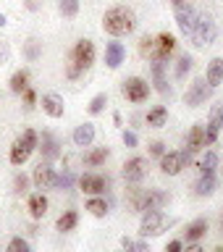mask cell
Returning a JSON list of instances; mask_svg holds the SVG:
<instances>
[{"label": "cell", "mask_w": 223, "mask_h": 252, "mask_svg": "<svg viewBox=\"0 0 223 252\" xmlns=\"http://www.w3.org/2000/svg\"><path fill=\"white\" fill-rule=\"evenodd\" d=\"M134 27H137V16H134V11L126 5H113L105 11V16H102V29H105L110 37L131 34Z\"/></svg>", "instance_id": "1"}, {"label": "cell", "mask_w": 223, "mask_h": 252, "mask_svg": "<svg viewBox=\"0 0 223 252\" xmlns=\"http://www.w3.org/2000/svg\"><path fill=\"white\" fill-rule=\"evenodd\" d=\"M95 58H97V50H95L92 39H79V42L74 45V50H71V55H68L66 76L68 79H79L95 63Z\"/></svg>", "instance_id": "2"}, {"label": "cell", "mask_w": 223, "mask_h": 252, "mask_svg": "<svg viewBox=\"0 0 223 252\" xmlns=\"http://www.w3.org/2000/svg\"><path fill=\"white\" fill-rule=\"evenodd\" d=\"M129 202L134 210L139 213H150V210H160L168 202V194L160 189H131L129 192Z\"/></svg>", "instance_id": "3"}, {"label": "cell", "mask_w": 223, "mask_h": 252, "mask_svg": "<svg viewBox=\"0 0 223 252\" xmlns=\"http://www.w3.org/2000/svg\"><path fill=\"white\" fill-rule=\"evenodd\" d=\"M39 145V134L34 129H24L21 137L11 145V155H8V160H11L13 165H24L32 158V153L37 150Z\"/></svg>", "instance_id": "4"}, {"label": "cell", "mask_w": 223, "mask_h": 252, "mask_svg": "<svg viewBox=\"0 0 223 252\" xmlns=\"http://www.w3.org/2000/svg\"><path fill=\"white\" fill-rule=\"evenodd\" d=\"M173 223H176V218L165 216L163 210H150L139 220V234L142 236H160L163 231H168Z\"/></svg>", "instance_id": "5"}, {"label": "cell", "mask_w": 223, "mask_h": 252, "mask_svg": "<svg viewBox=\"0 0 223 252\" xmlns=\"http://www.w3.org/2000/svg\"><path fill=\"white\" fill-rule=\"evenodd\" d=\"M218 37V27H216V19L210 13H200L197 16V32H194V47H205V45H213Z\"/></svg>", "instance_id": "6"}, {"label": "cell", "mask_w": 223, "mask_h": 252, "mask_svg": "<svg viewBox=\"0 0 223 252\" xmlns=\"http://www.w3.org/2000/svg\"><path fill=\"white\" fill-rule=\"evenodd\" d=\"M189 160H192V155H189L187 150H173V153H165L160 158V171L165 176H179V173L189 165Z\"/></svg>", "instance_id": "7"}, {"label": "cell", "mask_w": 223, "mask_h": 252, "mask_svg": "<svg viewBox=\"0 0 223 252\" xmlns=\"http://www.w3.org/2000/svg\"><path fill=\"white\" fill-rule=\"evenodd\" d=\"M121 92H124V97L129 102H145L150 97V84L142 76H129L121 84Z\"/></svg>", "instance_id": "8"}, {"label": "cell", "mask_w": 223, "mask_h": 252, "mask_svg": "<svg viewBox=\"0 0 223 252\" xmlns=\"http://www.w3.org/2000/svg\"><path fill=\"white\" fill-rule=\"evenodd\" d=\"M197 13L194 8H189V5H181L176 8V24H179V29H181V34H184L189 42H194V32H197Z\"/></svg>", "instance_id": "9"}, {"label": "cell", "mask_w": 223, "mask_h": 252, "mask_svg": "<svg viewBox=\"0 0 223 252\" xmlns=\"http://www.w3.org/2000/svg\"><path fill=\"white\" fill-rule=\"evenodd\" d=\"M210 92H213V87L205 82V76L202 79H192V84H189V90L184 94V102L189 108H197V105H202V102L210 97Z\"/></svg>", "instance_id": "10"}, {"label": "cell", "mask_w": 223, "mask_h": 252, "mask_svg": "<svg viewBox=\"0 0 223 252\" xmlns=\"http://www.w3.org/2000/svg\"><path fill=\"white\" fill-rule=\"evenodd\" d=\"M124 179L126 181H131V184H139L142 179L147 176V158H142V155H134L129 158V160L124 163Z\"/></svg>", "instance_id": "11"}, {"label": "cell", "mask_w": 223, "mask_h": 252, "mask_svg": "<svg viewBox=\"0 0 223 252\" xmlns=\"http://www.w3.org/2000/svg\"><path fill=\"white\" fill-rule=\"evenodd\" d=\"M55 181H58V173H55V168L50 163H39L34 173H32V184H34L37 189H55Z\"/></svg>", "instance_id": "12"}, {"label": "cell", "mask_w": 223, "mask_h": 252, "mask_svg": "<svg viewBox=\"0 0 223 252\" xmlns=\"http://www.w3.org/2000/svg\"><path fill=\"white\" fill-rule=\"evenodd\" d=\"M221 129H223V105H216L208 116V126H205V147L216 145Z\"/></svg>", "instance_id": "13"}, {"label": "cell", "mask_w": 223, "mask_h": 252, "mask_svg": "<svg viewBox=\"0 0 223 252\" xmlns=\"http://www.w3.org/2000/svg\"><path fill=\"white\" fill-rule=\"evenodd\" d=\"M176 50V37L163 32V34L155 37V53H153V61H168L171 53Z\"/></svg>", "instance_id": "14"}, {"label": "cell", "mask_w": 223, "mask_h": 252, "mask_svg": "<svg viewBox=\"0 0 223 252\" xmlns=\"http://www.w3.org/2000/svg\"><path fill=\"white\" fill-rule=\"evenodd\" d=\"M79 189H82L84 194H90V197L102 194L105 192V179L97 176V173H82V176H79Z\"/></svg>", "instance_id": "15"}, {"label": "cell", "mask_w": 223, "mask_h": 252, "mask_svg": "<svg viewBox=\"0 0 223 252\" xmlns=\"http://www.w3.org/2000/svg\"><path fill=\"white\" fill-rule=\"evenodd\" d=\"M42 110L50 118H63V113H66V105H63V97L58 92H47V94H42Z\"/></svg>", "instance_id": "16"}, {"label": "cell", "mask_w": 223, "mask_h": 252, "mask_svg": "<svg viewBox=\"0 0 223 252\" xmlns=\"http://www.w3.org/2000/svg\"><path fill=\"white\" fill-rule=\"evenodd\" d=\"M205 147V126L202 124H194L192 129H189V137H187V153L189 155H194V153H200V150Z\"/></svg>", "instance_id": "17"}, {"label": "cell", "mask_w": 223, "mask_h": 252, "mask_svg": "<svg viewBox=\"0 0 223 252\" xmlns=\"http://www.w3.org/2000/svg\"><path fill=\"white\" fill-rule=\"evenodd\" d=\"M124 58H126V50H124V45L121 42H108L105 45V66L108 68H118L124 63Z\"/></svg>", "instance_id": "18"}, {"label": "cell", "mask_w": 223, "mask_h": 252, "mask_svg": "<svg viewBox=\"0 0 223 252\" xmlns=\"http://www.w3.org/2000/svg\"><path fill=\"white\" fill-rule=\"evenodd\" d=\"M27 208H29V216L39 220V218H45V213H47V197L42 192H34V194H29V200H27Z\"/></svg>", "instance_id": "19"}, {"label": "cell", "mask_w": 223, "mask_h": 252, "mask_svg": "<svg viewBox=\"0 0 223 252\" xmlns=\"http://www.w3.org/2000/svg\"><path fill=\"white\" fill-rule=\"evenodd\" d=\"M205 82H208L213 90L221 87V82H223V58H210L208 68H205Z\"/></svg>", "instance_id": "20"}, {"label": "cell", "mask_w": 223, "mask_h": 252, "mask_svg": "<svg viewBox=\"0 0 223 252\" xmlns=\"http://www.w3.org/2000/svg\"><path fill=\"white\" fill-rule=\"evenodd\" d=\"M39 150H42V155L47 158V160H53V158H58L61 155V145H58V139L53 137L50 131H42V137H39Z\"/></svg>", "instance_id": "21"}, {"label": "cell", "mask_w": 223, "mask_h": 252, "mask_svg": "<svg viewBox=\"0 0 223 252\" xmlns=\"http://www.w3.org/2000/svg\"><path fill=\"white\" fill-rule=\"evenodd\" d=\"M95 142V126L92 124H82L74 129V145L76 147H90Z\"/></svg>", "instance_id": "22"}, {"label": "cell", "mask_w": 223, "mask_h": 252, "mask_svg": "<svg viewBox=\"0 0 223 252\" xmlns=\"http://www.w3.org/2000/svg\"><path fill=\"white\" fill-rule=\"evenodd\" d=\"M205 234H208V220H205V218H197V220H192V223L187 226L184 239H187V242H200Z\"/></svg>", "instance_id": "23"}, {"label": "cell", "mask_w": 223, "mask_h": 252, "mask_svg": "<svg viewBox=\"0 0 223 252\" xmlns=\"http://www.w3.org/2000/svg\"><path fill=\"white\" fill-rule=\"evenodd\" d=\"M147 126H153V129H160V126H165V121H168V108L165 105H155L147 110Z\"/></svg>", "instance_id": "24"}, {"label": "cell", "mask_w": 223, "mask_h": 252, "mask_svg": "<svg viewBox=\"0 0 223 252\" xmlns=\"http://www.w3.org/2000/svg\"><path fill=\"white\" fill-rule=\"evenodd\" d=\"M153 82L158 92H168V79H165V61H153Z\"/></svg>", "instance_id": "25"}, {"label": "cell", "mask_w": 223, "mask_h": 252, "mask_svg": "<svg viewBox=\"0 0 223 252\" xmlns=\"http://www.w3.org/2000/svg\"><path fill=\"white\" fill-rule=\"evenodd\" d=\"M216 187H218V179H216V173H210V176H200V181L194 184V192L197 197H210L216 192Z\"/></svg>", "instance_id": "26"}, {"label": "cell", "mask_w": 223, "mask_h": 252, "mask_svg": "<svg viewBox=\"0 0 223 252\" xmlns=\"http://www.w3.org/2000/svg\"><path fill=\"white\" fill-rule=\"evenodd\" d=\"M76 223H79V213L76 210H66V213H61L58 220H55V228L66 234V231H74Z\"/></svg>", "instance_id": "27"}, {"label": "cell", "mask_w": 223, "mask_h": 252, "mask_svg": "<svg viewBox=\"0 0 223 252\" xmlns=\"http://www.w3.org/2000/svg\"><path fill=\"white\" fill-rule=\"evenodd\" d=\"M218 171V153L216 150H208L200 160V176H210V173Z\"/></svg>", "instance_id": "28"}, {"label": "cell", "mask_w": 223, "mask_h": 252, "mask_svg": "<svg viewBox=\"0 0 223 252\" xmlns=\"http://www.w3.org/2000/svg\"><path fill=\"white\" fill-rule=\"evenodd\" d=\"M108 155H110L108 147H95V150H90V153L82 155V163L84 165H100V163L108 160Z\"/></svg>", "instance_id": "29"}, {"label": "cell", "mask_w": 223, "mask_h": 252, "mask_svg": "<svg viewBox=\"0 0 223 252\" xmlns=\"http://www.w3.org/2000/svg\"><path fill=\"white\" fill-rule=\"evenodd\" d=\"M84 208L90 210V213H92L95 218H105V216H108V202L102 200L100 194H95V197H90V200H87V205H84Z\"/></svg>", "instance_id": "30"}, {"label": "cell", "mask_w": 223, "mask_h": 252, "mask_svg": "<svg viewBox=\"0 0 223 252\" xmlns=\"http://www.w3.org/2000/svg\"><path fill=\"white\" fill-rule=\"evenodd\" d=\"M8 87H11V92L21 94V92H24V90H27V87H29V71H27V68L16 71V74L11 76V82H8Z\"/></svg>", "instance_id": "31"}, {"label": "cell", "mask_w": 223, "mask_h": 252, "mask_svg": "<svg viewBox=\"0 0 223 252\" xmlns=\"http://www.w3.org/2000/svg\"><path fill=\"white\" fill-rule=\"evenodd\" d=\"M121 250L124 252H153L147 242L134 239V236H121Z\"/></svg>", "instance_id": "32"}, {"label": "cell", "mask_w": 223, "mask_h": 252, "mask_svg": "<svg viewBox=\"0 0 223 252\" xmlns=\"http://www.w3.org/2000/svg\"><path fill=\"white\" fill-rule=\"evenodd\" d=\"M105 105H108V94L100 92V94H95V97L90 100V105H87V113H90V116H100L102 110H105Z\"/></svg>", "instance_id": "33"}, {"label": "cell", "mask_w": 223, "mask_h": 252, "mask_svg": "<svg viewBox=\"0 0 223 252\" xmlns=\"http://www.w3.org/2000/svg\"><path fill=\"white\" fill-rule=\"evenodd\" d=\"M58 11L63 19H74L79 13V0H58Z\"/></svg>", "instance_id": "34"}, {"label": "cell", "mask_w": 223, "mask_h": 252, "mask_svg": "<svg viewBox=\"0 0 223 252\" xmlns=\"http://www.w3.org/2000/svg\"><path fill=\"white\" fill-rule=\"evenodd\" d=\"M192 66H194V58H192V55H181L179 63H176V79H184L189 71H192Z\"/></svg>", "instance_id": "35"}, {"label": "cell", "mask_w": 223, "mask_h": 252, "mask_svg": "<svg viewBox=\"0 0 223 252\" xmlns=\"http://www.w3.org/2000/svg\"><path fill=\"white\" fill-rule=\"evenodd\" d=\"M5 252H32V247H29L27 239H21V236H13V239L8 242V250H5Z\"/></svg>", "instance_id": "36"}, {"label": "cell", "mask_w": 223, "mask_h": 252, "mask_svg": "<svg viewBox=\"0 0 223 252\" xmlns=\"http://www.w3.org/2000/svg\"><path fill=\"white\" fill-rule=\"evenodd\" d=\"M139 53L145 55V58H153V53H155V37H142L139 39Z\"/></svg>", "instance_id": "37"}, {"label": "cell", "mask_w": 223, "mask_h": 252, "mask_svg": "<svg viewBox=\"0 0 223 252\" xmlns=\"http://www.w3.org/2000/svg\"><path fill=\"white\" fill-rule=\"evenodd\" d=\"M13 192H16V194H27V192H29V176L19 173V176L13 179Z\"/></svg>", "instance_id": "38"}, {"label": "cell", "mask_w": 223, "mask_h": 252, "mask_svg": "<svg viewBox=\"0 0 223 252\" xmlns=\"http://www.w3.org/2000/svg\"><path fill=\"white\" fill-rule=\"evenodd\" d=\"M39 53H42V50H39V42H37V39H29L27 47H24V55H27V61H37Z\"/></svg>", "instance_id": "39"}, {"label": "cell", "mask_w": 223, "mask_h": 252, "mask_svg": "<svg viewBox=\"0 0 223 252\" xmlns=\"http://www.w3.org/2000/svg\"><path fill=\"white\" fill-rule=\"evenodd\" d=\"M71 184H74V171H66L58 176V181H55V189H68Z\"/></svg>", "instance_id": "40"}, {"label": "cell", "mask_w": 223, "mask_h": 252, "mask_svg": "<svg viewBox=\"0 0 223 252\" xmlns=\"http://www.w3.org/2000/svg\"><path fill=\"white\" fill-rule=\"evenodd\" d=\"M21 94H24V105H27V110H32V108H34V102H37V92L32 90V87H27Z\"/></svg>", "instance_id": "41"}, {"label": "cell", "mask_w": 223, "mask_h": 252, "mask_svg": "<svg viewBox=\"0 0 223 252\" xmlns=\"http://www.w3.org/2000/svg\"><path fill=\"white\" fill-rule=\"evenodd\" d=\"M165 252H184V242L181 239H171L165 244Z\"/></svg>", "instance_id": "42"}, {"label": "cell", "mask_w": 223, "mask_h": 252, "mask_svg": "<svg viewBox=\"0 0 223 252\" xmlns=\"http://www.w3.org/2000/svg\"><path fill=\"white\" fill-rule=\"evenodd\" d=\"M150 153H153L155 158H163L165 155V145L163 142H153V145H150Z\"/></svg>", "instance_id": "43"}, {"label": "cell", "mask_w": 223, "mask_h": 252, "mask_svg": "<svg viewBox=\"0 0 223 252\" xmlns=\"http://www.w3.org/2000/svg\"><path fill=\"white\" fill-rule=\"evenodd\" d=\"M124 145L126 147H137V134H134V131H124Z\"/></svg>", "instance_id": "44"}, {"label": "cell", "mask_w": 223, "mask_h": 252, "mask_svg": "<svg viewBox=\"0 0 223 252\" xmlns=\"http://www.w3.org/2000/svg\"><path fill=\"white\" fill-rule=\"evenodd\" d=\"M8 55H11V50H8V45L5 42H0V66L8 61Z\"/></svg>", "instance_id": "45"}, {"label": "cell", "mask_w": 223, "mask_h": 252, "mask_svg": "<svg viewBox=\"0 0 223 252\" xmlns=\"http://www.w3.org/2000/svg\"><path fill=\"white\" fill-rule=\"evenodd\" d=\"M184 252H205V247L197 242H189V247H184Z\"/></svg>", "instance_id": "46"}, {"label": "cell", "mask_w": 223, "mask_h": 252, "mask_svg": "<svg viewBox=\"0 0 223 252\" xmlns=\"http://www.w3.org/2000/svg\"><path fill=\"white\" fill-rule=\"evenodd\" d=\"M5 24H8V19H5V13H3V11H0V29H3V27H5Z\"/></svg>", "instance_id": "47"}, {"label": "cell", "mask_w": 223, "mask_h": 252, "mask_svg": "<svg viewBox=\"0 0 223 252\" xmlns=\"http://www.w3.org/2000/svg\"><path fill=\"white\" fill-rule=\"evenodd\" d=\"M173 8H181V5H187V0H171Z\"/></svg>", "instance_id": "48"}, {"label": "cell", "mask_w": 223, "mask_h": 252, "mask_svg": "<svg viewBox=\"0 0 223 252\" xmlns=\"http://www.w3.org/2000/svg\"><path fill=\"white\" fill-rule=\"evenodd\" d=\"M27 8H32V11H34V8H37V3H34V0H27Z\"/></svg>", "instance_id": "49"}, {"label": "cell", "mask_w": 223, "mask_h": 252, "mask_svg": "<svg viewBox=\"0 0 223 252\" xmlns=\"http://www.w3.org/2000/svg\"><path fill=\"white\" fill-rule=\"evenodd\" d=\"M216 252H223V244H221V247H216Z\"/></svg>", "instance_id": "50"}, {"label": "cell", "mask_w": 223, "mask_h": 252, "mask_svg": "<svg viewBox=\"0 0 223 252\" xmlns=\"http://www.w3.org/2000/svg\"><path fill=\"white\" fill-rule=\"evenodd\" d=\"M221 171H223V168H221Z\"/></svg>", "instance_id": "51"}]
</instances>
